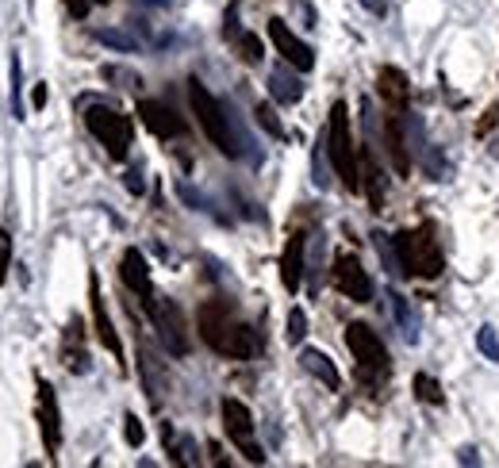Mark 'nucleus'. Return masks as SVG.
Masks as SVG:
<instances>
[{"mask_svg": "<svg viewBox=\"0 0 499 468\" xmlns=\"http://www.w3.org/2000/svg\"><path fill=\"white\" fill-rule=\"evenodd\" d=\"M200 338L223 353V358H235V361H246V358H258L262 353V338L250 322H242L231 315L227 300H208L200 307Z\"/></svg>", "mask_w": 499, "mask_h": 468, "instance_id": "1", "label": "nucleus"}, {"mask_svg": "<svg viewBox=\"0 0 499 468\" xmlns=\"http://www.w3.org/2000/svg\"><path fill=\"white\" fill-rule=\"evenodd\" d=\"M189 104H192V116L196 123L204 127V135H208V143L216 146L219 154H227V158H238L242 146H238V138H235V127H231V116H227V108L216 101V96L208 93V84L204 81H189Z\"/></svg>", "mask_w": 499, "mask_h": 468, "instance_id": "2", "label": "nucleus"}, {"mask_svg": "<svg viewBox=\"0 0 499 468\" xmlns=\"http://www.w3.org/2000/svg\"><path fill=\"white\" fill-rule=\"evenodd\" d=\"M326 154H331V165L334 173L342 177L350 192H361V154L353 146V135H350V108L334 101L331 108V123H326Z\"/></svg>", "mask_w": 499, "mask_h": 468, "instance_id": "3", "label": "nucleus"}, {"mask_svg": "<svg viewBox=\"0 0 499 468\" xmlns=\"http://www.w3.org/2000/svg\"><path fill=\"white\" fill-rule=\"evenodd\" d=\"M396 246H399V258H404V273L407 277L438 280L441 269H446V258H441V246H438L431 223H423L419 231L396 234Z\"/></svg>", "mask_w": 499, "mask_h": 468, "instance_id": "4", "label": "nucleus"}, {"mask_svg": "<svg viewBox=\"0 0 499 468\" xmlns=\"http://www.w3.org/2000/svg\"><path fill=\"white\" fill-rule=\"evenodd\" d=\"M85 127H89L96 143L108 150L111 162H123L127 154H131V143H135L131 116H123V111H116V108H104V104H93L89 111H85Z\"/></svg>", "mask_w": 499, "mask_h": 468, "instance_id": "5", "label": "nucleus"}, {"mask_svg": "<svg viewBox=\"0 0 499 468\" xmlns=\"http://www.w3.org/2000/svg\"><path fill=\"white\" fill-rule=\"evenodd\" d=\"M346 346H350V353H353V361H358V376L369 380V384H380V380L392 373L388 349H384L380 334L373 331V326L350 322V326H346Z\"/></svg>", "mask_w": 499, "mask_h": 468, "instance_id": "6", "label": "nucleus"}, {"mask_svg": "<svg viewBox=\"0 0 499 468\" xmlns=\"http://www.w3.org/2000/svg\"><path fill=\"white\" fill-rule=\"evenodd\" d=\"M147 315H150V322H154V331H158L162 346L174 353V358H184V353L192 349L189 331H184V315H181V307H177L174 300H165V296L154 292V300L147 304Z\"/></svg>", "mask_w": 499, "mask_h": 468, "instance_id": "7", "label": "nucleus"}, {"mask_svg": "<svg viewBox=\"0 0 499 468\" xmlns=\"http://www.w3.org/2000/svg\"><path fill=\"white\" fill-rule=\"evenodd\" d=\"M219 411H223V430L242 449V457H246L250 464H262L265 453H262L258 442H254V415H250V407L242 403V400H223Z\"/></svg>", "mask_w": 499, "mask_h": 468, "instance_id": "8", "label": "nucleus"}, {"mask_svg": "<svg viewBox=\"0 0 499 468\" xmlns=\"http://www.w3.org/2000/svg\"><path fill=\"white\" fill-rule=\"evenodd\" d=\"M331 285L346 296L353 304H369L373 300V280L361 269V261L353 258V253H338L334 258V269H331Z\"/></svg>", "mask_w": 499, "mask_h": 468, "instance_id": "9", "label": "nucleus"}, {"mask_svg": "<svg viewBox=\"0 0 499 468\" xmlns=\"http://www.w3.org/2000/svg\"><path fill=\"white\" fill-rule=\"evenodd\" d=\"M269 39H273V47L281 50V58L289 62L296 74H311V69H316V50H311L284 20H269Z\"/></svg>", "mask_w": 499, "mask_h": 468, "instance_id": "10", "label": "nucleus"}, {"mask_svg": "<svg viewBox=\"0 0 499 468\" xmlns=\"http://www.w3.org/2000/svg\"><path fill=\"white\" fill-rule=\"evenodd\" d=\"M39 434H42V446H47L50 461L62 446V415H58V395L47 380H39Z\"/></svg>", "mask_w": 499, "mask_h": 468, "instance_id": "11", "label": "nucleus"}, {"mask_svg": "<svg viewBox=\"0 0 499 468\" xmlns=\"http://www.w3.org/2000/svg\"><path fill=\"white\" fill-rule=\"evenodd\" d=\"M120 277H123V285L142 300V307L154 300V280H150V265H147V258H142V250H135V246L123 250V258H120Z\"/></svg>", "mask_w": 499, "mask_h": 468, "instance_id": "12", "label": "nucleus"}, {"mask_svg": "<svg viewBox=\"0 0 499 468\" xmlns=\"http://www.w3.org/2000/svg\"><path fill=\"white\" fill-rule=\"evenodd\" d=\"M138 119L147 123L158 138H181L184 131H189L184 119L169 104H162V101H138Z\"/></svg>", "mask_w": 499, "mask_h": 468, "instance_id": "13", "label": "nucleus"}, {"mask_svg": "<svg viewBox=\"0 0 499 468\" xmlns=\"http://www.w3.org/2000/svg\"><path fill=\"white\" fill-rule=\"evenodd\" d=\"M89 300H93V326H96V338L104 342V349L123 365V342H120V334H116V326H111L108 319V307H104V296H100V280L89 277Z\"/></svg>", "mask_w": 499, "mask_h": 468, "instance_id": "14", "label": "nucleus"}, {"mask_svg": "<svg viewBox=\"0 0 499 468\" xmlns=\"http://www.w3.org/2000/svg\"><path fill=\"white\" fill-rule=\"evenodd\" d=\"M384 143H388V158H392V169L399 177L411 173V143H407V127H404V111H396L384 123Z\"/></svg>", "mask_w": 499, "mask_h": 468, "instance_id": "15", "label": "nucleus"}, {"mask_svg": "<svg viewBox=\"0 0 499 468\" xmlns=\"http://www.w3.org/2000/svg\"><path fill=\"white\" fill-rule=\"evenodd\" d=\"M304 246H307V234L304 231H292L289 243H284V253H281V280L289 292H299L304 285Z\"/></svg>", "mask_w": 499, "mask_h": 468, "instance_id": "16", "label": "nucleus"}, {"mask_svg": "<svg viewBox=\"0 0 499 468\" xmlns=\"http://www.w3.org/2000/svg\"><path fill=\"white\" fill-rule=\"evenodd\" d=\"M377 93L384 96V104H388L392 111H407L411 104V84H407V74L396 66H384L377 74Z\"/></svg>", "mask_w": 499, "mask_h": 468, "instance_id": "17", "label": "nucleus"}, {"mask_svg": "<svg viewBox=\"0 0 499 468\" xmlns=\"http://www.w3.org/2000/svg\"><path fill=\"white\" fill-rule=\"evenodd\" d=\"M138 376H142V384H147V392H150V403L158 407L162 395H165V388H169V380H165L162 361L154 358L147 346H138Z\"/></svg>", "mask_w": 499, "mask_h": 468, "instance_id": "18", "label": "nucleus"}, {"mask_svg": "<svg viewBox=\"0 0 499 468\" xmlns=\"http://www.w3.org/2000/svg\"><path fill=\"white\" fill-rule=\"evenodd\" d=\"M299 365H304L323 388H331V392L342 388V376H338V368H334V361L326 358V353H319V349H304V353H299Z\"/></svg>", "mask_w": 499, "mask_h": 468, "instance_id": "19", "label": "nucleus"}, {"mask_svg": "<svg viewBox=\"0 0 499 468\" xmlns=\"http://www.w3.org/2000/svg\"><path fill=\"white\" fill-rule=\"evenodd\" d=\"M388 307H392V319L399 326V334H404V342H419V315L411 311V304L399 292H388Z\"/></svg>", "mask_w": 499, "mask_h": 468, "instance_id": "20", "label": "nucleus"}, {"mask_svg": "<svg viewBox=\"0 0 499 468\" xmlns=\"http://www.w3.org/2000/svg\"><path fill=\"white\" fill-rule=\"evenodd\" d=\"M269 93H273L277 104H296L299 96H304V84H299V77L289 74V69H273V74H269Z\"/></svg>", "mask_w": 499, "mask_h": 468, "instance_id": "21", "label": "nucleus"}, {"mask_svg": "<svg viewBox=\"0 0 499 468\" xmlns=\"http://www.w3.org/2000/svg\"><path fill=\"white\" fill-rule=\"evenodd\" d=\"M361 189L369 192V204H373V211H380L384 208V189H380V169H377L373 150H361Z\"/></svg>", "mask_w": 499, "mask_h": 468, "instance_id": "22", "label": "nucleus"}, {"mask_svg": "<svg viewBox=\"0 0 499 468\" xmlns=\"http://www.w3.org/2000/svg\"><path fill=\"white\" fill-rule=\"evenodd\" d=\"M373 246H377L380 261H384V269H388L392 277H407V273H404V258H399V246H396V234L388 238L384 231H377V234H373Z\"/></svg>", "mask_w": 499, "mask_h": 468, "instance_id": "23", "label": "nucleus"}, {"mask_svg": "<svg viewBox=\"0 0 499 468\" xmlns=\"http://www.w3.org/2000/svg\"><path fill=\"white\" fill-rule=\"evenodd\" d=\"M411 388H415V400L431 403V407H441V403H446V395H441V384H438L434 376H426V373H419L415 380H411Z\"/></svg>", "mask_w": 499, "mask_h": 468, "instance_id": "24", "label": "nucleus"}, {"mask_svg": "<svg viewBox=\"0 0 499 468\" xmlns=\"http://www.w3.org/2000/svg\"><path fill=\"white\" fill-rule=\"evenodd\" d=\"M235 47H238V58L246 62V66H258L262 62V39L258 35L242 31V35H235Z\"/></svg>", "mask_w": 499, "mask_h": 468, "instance_id": "25", "label": "nucleus"}, {"mask_svg": "<svg viewBox=\"0 0 499 468\" xmlns=\"http://www.w3.org/2000/svg\"><path fill=\"white\" fill-rule=\"evenodd\" d=\"M254 119H258V127H262L265 135H273V138H284V123L277 119L273 104H258V108H254Z\"/></svg>", "mask_w": 499, "mask_h": 468, "instance_id": "26", "label": "nucleus"}, {"mask_svg": "<svg viewBox=\"0 0 499 468\" xmlns=\"http://www.w3.org/2000/svg\"><path fill=\"white\" fill-rule=\"evenodd\" d=\"M96 39L104 42V47H116V50H135V47H138V39L123 35V31H111V27H100Z\"/></svg>", "mask_w": 499, "mask_h": 468, "instance_id": "27", "label": "nucleus"}, {"mask_svg": "<svg viewBox=\"0 0 499 468\" xmlns=\"http://www.w3.org/2000/svg\"><path fill=\"white\" fill-rule=\"evenodd\" d=\"M477 346H480V353L488 361H499V338H495V331L492 326H480V334H477Z\"/></svg>", "mask_w": 499, "mask_h": 468, "instance_id": "28", "label": "nucleus"}, {"mask_svg": "<svg viewBox=\"0 0 499 468\" xmlns=\"http://www.w3.org/2000/svg\"><path fill=\"white\" fill-rule=\"evenodd\" d=\"M8 269H12V231L0 226V285L8 280Z\"/></svg>", "mask_w": 499, "mask_h": 468, "instance_id": "29", "label": "nucleus"}, {"mask_svg": "<svg viewBox=\"0 0 499 468\" xmlns=\"http://www.w3.org/2000/svg\"><path fill=\"white\" fill-rule=\"evenodd\" d=\"M304 334H307V315L299 307L289 311V342H304Z\"/></svg>", "mask_w": 499, "mask_h": 468, "instance_id": "30", "label": "nucleus"}, {"mask_svg": "<svg viewBox=\"0 0 499 468\" xmlns=\"http://www.w3.org/2000/svg\"><path fill=\"white\" fill-rule=\"evenodd\" d=\"M127 427H123V437H127V446H142V437H147V430H142V422L135 415H127L123 419Z\"/></svg>", "mask_w": 499, "mask_h": 468, "instance_id": "31", "label": "nucleus"}, {"mask_svg": "<svg viewBox=\"0 0 499 468\" xmlns=\"http://www.w3.org/2000/svg\"><path fill=\"white\" fill-rule=\"evenodd\" d=\"M12 108H16V119H23L20 116V58H16V54H12Z\"/></svg>", "mask_w": 499, "mask_h": 468, "instance_id": "32", "label": "nucleus"}, {"mask_svg": "<svg viewBox=\"0 0 499 468\" xmlns=\"http://www.w3.org/2000/svg\"><path fill=\"white\" fill-rule=\"evenodd\" d=\"M177 192H181V200H184V204H192L196 211H211V204H208V200H204V196H200V192H192L189 184H177Z\"/></svg>", "mask_w": 499, "mask_h": 468, "instance_id": "33", "label": "nucleus"}, {"mask_svg": "<svg viewBox=\"0 0 499 468\" xmlns=\"http://www.w3.org/2000/svg\"><path fill=\"white\" fill-rule=\"evenodd\" d=\"M66 8L74 12L77 20H85V16H89V8H93V0H66Z\"/></svg>", "mask_w": 499, "mask_h": 468, "instance_id": "34", "label": "nucleus"}, {"mask_svg": "<svg viewBox=\"0 0 499 468\" xmlns=\"http://www.w3.org/2000/svg\"><path fill=\"white\" fill-rule=\"evenodd\" d=\"M31 104H35V108H42V104H47V84H42V81L35 84V93H31Z\"/></svg>", "mask_w": 499, "mask_h": 468, "instance_id": "35", "label": "nucleus"}, {"mask_svg": "<svg viewBox=\"0 0 499 468\" xmlns=\"http://www.w3.org/2000/svg\"><path fill=\"white\" fill-rule=\"evenodd\" d=\"M458 461H461V464H477L480 457H477V449H461V453H458Z\"/></svg>", "mask_w": 499, "mask_h": 468, "instance_id": "36", "label": "nucleus"}, {"mask_svg": "<svg viewBox=\"0 0 499 468\" xmlns=\"http://www.w3.org/2000/svg\"><path fill=\"white\" fill-rule=\"evenodd\" d=\"M127 189H131V192H142V177H138V173H127Z\"/></svg>", "mask_w": 499, "mask_h": 468, "instance_id": "37", "label": "nucleus"}, {"mask_svg": "<svg viewBox=\"0 0 499 468\" xmlns=\"http://www.w3.org/2000/svg\"><path fill=\"white\" fill-rule=\"evenodd\" d=\"M147 4H165V0H147Z\"/></svg>", "mask_w": 499, "mask_h": 468, "instance_id": "38", "label": "nucleus"}, {"mask_svg": "<svg viewBox=\"0 0 499 468\" xmlns=\"http://www.w3.org/2000/svg\"><path fill=\"white\" fill-rule=\"evenodd\" d=\"M93 4H108V0H93Z\"/></svg>", "mask_w": 499, "mask_h": 468, "instance_id": "39", "label": "nucleus"}]
</instances>
